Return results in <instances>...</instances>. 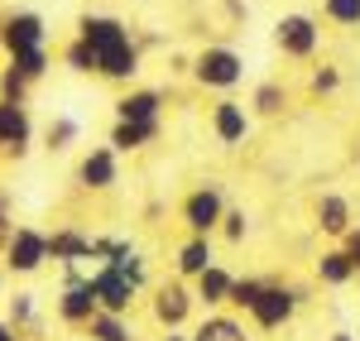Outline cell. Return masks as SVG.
Instances as JSON below:
<instances>
[{
    "mask_svg": "<svg viewBox=\"0 0 360 341\" xmlns=\"http://www.w3.org/2000/svg\"><path fill=\"white\" fill-rule=\"evenodd\" d=\"M193 77L207 91H231V86L245 77V58L236 53V49H226V44H207L193 58Z\"/></svg>",
    "mask_w": 360,
    "mask_h": 341,
    "instance_id": "6da1fadb",
    "label": "cell"
},
{
    "mask_svg": "<svg viewBox=\"0 0 360 341\" xmlns=\"http://www.w3.org/2000/svg\"><path fill=\"white\" fill-rule=\"evenodd\" d=\"M183 226H188V236H212V231H221V217H226V198L217 183H202V188H193L188 198H183Z\"/></svg>",
    "mask_w": 360,
    "mask_h": 341,
    "instance_id": "7a4b0ae2",
    "label": "cell"
},
{
    "mask_svg": "<svg viewBox=\"0 0 360 341\" xmlns=\"http://www.w3.org/2000/svg\"><path fill=\"white\" fill-rule=\"evenodd\" d=\"M193 308H197V298L183 279H164V284L154 288V298H149V313H154V322H159L164 332H183L188 317H193Z\"/></svg>",
    "mask_w": 360,
    "mask_h": 341,
    "instance_id": "3957f363",
    "label": "cell"
},
{
    "mask_svg": "<svg viewBox=\"0 0 360 341\" xmlns=\"http://www.w3.org/2000/svg\"><path fill=\"white\" fill-rule=\"evenodd\" d=\"M44 264H49V231L15 226L10 245H5V269L10 274H39Z\"/></svg>",
    "mask_w": 360,
    "mask_h": 341,
    "instance_id": "277c9868",
    "label": "cell"
},
{
    "mask_svg": "<svg viewBox=\"0 0 360 341\" xmlns=\"http://www.w3.org/2000/svg\"><path fill=\"white\" fill-rule=\"evenodd\" d=\"M293 313H298V293H293V284H264L259 303H255L245 317L259 327V332H278V327L293 322Z\"/></svg>",
    "mask_w": 360,
    "mask_h": 341,
    "instance_id": "5b68a950",
    "label": "cell"
},
{
    "mask_svg": "<svg viewBox=\"0 0 360 341\" xmlns=\"http://www.w3.org/2000/svg\"><path fill=\"white\" fill-rule=\"evenodd\" d=\"M91 293H96V313H115V317H130L135 313V298L139 288L125 279V274H115L106 264H96V274H91Z\"/></svg>",
    "mask_w": 360,
    "mask_h": 341,
    "instance_id": "8992f818",
    "label": "cell"
},
{
    "mask_svg": "<svg viewBox=\"0 0 360 341\" xmlns=\"http://www.w3.org/2000/svg\"><path fill=\"white\" fill-rule=\"evenodd\" d=\"M317 44H322V29L312 15H283L274 25V49L283 58H312Z\"/></svg>",
    "mask_w": 360,
    "mask_h": 341,
    "instance_id": "52a82bcc",
    "label": "cell"
},
{
    "mask_svg": "<svg viewBox=\"0 0 360 341\" xmlns=\"http://www.w3.org/2000/svg\"><path fill=\"white\" fill-rule=\"evenodd\" d=\"M58 317H63L68 327H86V322L96 317V293H91V279H86V274H77V269H68V274H63Z\"/></svg>",
    "mask_w": 360,
    "mask_h": 341,
    "instance_id": "ba28073f",
    "label": "cell"
},
{
    "mask_svg": "<svg viewBox=\"0 0 360 341\" xmlns=\"http://www.w3.org/2000/svg\"><path fill=\"white\" fill-rule=\"evenodd\" d=\"M115 183H120V154H115L111 144L86 149L82 164H77V188H86V193H111Z\"/></svg>",
    "mask_w": 360,
    "mask_h": 341,
    "instance_id": "9c48e42d",
    "label": "cell"
},
{
    "mask_svg": "<svg viewBox=\"0 0 360 341\" xmlns=\"http://www.w3.org/2000/svg\"><path fill=\"white\" fill-rule=\"evenodd\" d=\"M44 39H49V29H44V15H34V10H15L0 20V44L10 58L25 49H44Z\"/></svg>",
    "mask_w": 360,
    "mask_h": 341,
    "instance_id": "30bf717a",
    "label": "cell"
},
{
    "mask_svg": "<svg viewBox=\"0 0 360 341\" xmlns=\"http://www.w3.org/2000/svg\"><path fill=\"white\" fill-rule=\"evenodd\" d=\"M29 144H34V120H29V106H20V101H0V154L25 159Z\"/></svg>",
    "mask_w": 360,
    "mask_h": 341,
    "instance_id": "8fae6325",
    "label": "cell"
},
{
    "mask_svg": "<svg viewBox=\"0 0 360 341\" xmlns=\"http://www.w3.org/2000/svg\"><path fill=\"white\" fill-rule=\"evenodd\" d=\"M212 135H217V144H226V149L245 144V135H250V111L240 106V101L221 96V101L212 106Z\"/></svg>",
    "mask_w": 360,
    "mask_h": 341,
    "instance_id": "7c38bea8",
    "label": "cell"
},
{
    "mask_svg": "<svg viewBox=\"0 0 360 341\" xmlns=\"http://www.w3.org/2000/svg\"><path fill=\"white\" fill-rule=\"evenodd\" d=\"M312 221L322 236H332V240H346V231L356 226V212H351V202L341 198V193H322V198L312 202Z\"/></svg>",
    "mask_w": 360,
    "mask_h": 341,
    "instance_id": "4fadbf2b",
    "label": "cell"
},
{
    "mask_svg": "<svg viewBox=\"0 0 360 341\" xmlns=\"http://www.w3.org/2000/svg\"><path fill=\"white\" fill-rule=\"evenodd\" d=\"M91 240L96 236H86L82 226H58L49 231V259H58L63 269H77L82 259H91Z\"/></svg>",
    "mask_w": 360,
    "mask_h": 341,
    "instance_id": "5bb4252c",
    "label": "cell"
},
{
    "mask_svg": "<svg viewBox=\"0 0 360 341\" xmlns=\"http://www.w3.org/2000/svg\"><path fill=\"white\" fill-rule=\"evenodd\" d=\"M77 39L91 44V53H101V49H115V44H130V29L115 15H82L77 20Z\"/></svg>",
    "mask_w": 360,
    "mask_h": 341,
    "instance_id": "9a60e30c",
    "label": "cell"
},
{
    "mask_svg": "<svg viewBox=\"0 0 360 341\" xmlns=\"http://www.w3.org/2000/svg\"><path fill=\"white\" fill-rule=\"evenodd\" d=\"M212 264H217V255H212V236H188V240L178 245V259H173V269H178L183 284H193L197 274H207Z\"/></svg>",
    "mask_w": 360,
    "mask_h": 341,
    "instance_id": "2e32d148",
    "label": "cell"
},
{
    "mask_svg": "<svg viewBox=\"0 0 360 341\" xmlns=\"http://www.w3.org/2000/svg\"><path fill=\"white\" fill-rule=\"evenodd\" d=\"M96 72H101L106 82H130V77L139 72L135 39H130V44H115V49H101V53H96Z\"/></svg>",
    "mask_w": 360,
    "mask_h": 341,
    "instance_id": "e0dca14e",
    "label": "cell"
},
{
    "mask_svg": "<svg viewBox=\"0 0 360 341\" xmlns=\"http://www.w3.org/2000/svg\"><path fill=\"white\" fill-rule=\"evenodd\" d=\"M231 284H236V274H231L221 259H217L207 274H197V279H193V298L202 303V308H226V298H231Z\"/></svg>",
    "mask_w": 360,
    "mask_h": 341,
    "instance_id": "ac0fdd59",
    "label": "cell"
},
{
    "mask_svg": "<svg viewBox=\"0 0 360 341\" xmlns=\"http://www.w3.org/2000/svg\"><path fill=\"white\" fill-rule=\"evenodd\" d=\"M115 120H164V91H154V86L125 91L115 101Z\"/></svg>",
    "mask_w": 360,
    "mask_h": 341,
    "instance_id": "d6986e66",
    "label": "cell"
},
{
    "mask_svg": "<svg viewBox=\"0 0 360 341\" xmlns=\"http://www.w3.org/2000/svg\"><path fill=\"white\" fill-rule=\"evenodd\" d=\"M159 140V120H115L111 125V149L115 154H139L144 144Z\"/></svg>",
    "mask_w": 360,
    "mask_h": 341,
    "instance_id": "ffe728a7",
    "label": "cell"
},
{
    "mask_svg": "<svg viewBox=\"0 0 360 341\" xmlns=\"http://www.w3.org/2000/svg\"><path fill=\"white\" fill-rule=\"evenodd\" d=\"M312 274H317V284H322V288H346L351 279H356V264H351V255H346L341 245H332V250L317 255Z\"/></svg>",
    "mask_w": 360,
    "mask_h": 341,
    "instance_id": "44dd1931",
    "label": "cell"
},
{
    "mask_svg": "<svg viewBox=\"0 0 360 341\" xmlns=\"http://www.w3.org/2000/svg\"><path fill=\"white\" fill-rule=\"evenodd\" d=\"M193 341H250L245 332V322L240 317H231V313H207L202 322H197L193 332H188Z\"/></svg>",
    "mask_w": 360,
    "mask_h": 341,
    "instance_id": "7402d4cb",
    "label": "cell"
},
{
    "mask_svg": "<svg viewBox=\"0 0 360 341\" xmlns=\"http://www.w3.org/2000/svg\"><path fill=\"white\" fill-rule=\"evenodd\" d=\"M86 337L91 341H135V332H130V317L96 313L91 322H86Z\"/></svg>",
    "mask_w": 360,
    "mask_h": 341,
    "instance_id": "603a6c76",
    "label": "cell"
},
{
    "mask_svg": "<svg viewBox=\"0 0 360 341\" xmlns=\"http://www.w3.org/2000/svg\"><path fill=\"white\" fill-rule=\"evenodd\" d=\"M283 106H288V91H283L278 82H259L255 96H250V111L255 115H278Z\"/></svg>",
    "mask_w": 360,
    "mask_h": 341,
    "instance_id": "cb8c5ba5",
    "label": "cell"
},
{
    "mask_svg": "<svg viewBox=\"0 0 360 341\" xmlns=\"http://www.w3.org/2000/svg\"><path fill=\"white\" fill-rule=\"evenodd\" d=\"M10 67H15V72H20L29 86H34L39 77H44V72H49V49H25V53L10 58Z\"/></svg>",
    "mask_w": 360,
    "mask_h": 341,
    "instance_id": "d4e9b609",
    "label": "cell"
},
{
    "mask_svg": "<svg viewBox=\"0 0 360 341\" xmlns=\"http://www.w3.org/2000/svg\"><path fill=\"white\" fill-rule=\"evenodd\" d=\"M264 284H269V279H236V284H231V298H226V308H236V313H250V308L259 303Z\"/></svg>",
    "mask_w": 360,
    "mask_h": 341,
    "instance_id": "484cf974",
    "label": "cell"
},
{
    "mask_svg": "<svg viewBox=\"0 0 360 341\" xmlns=\"http://www.w3.org/2000/svg\"><path fill=\"white\" fill-rule=\"evenodd\" d=\"M44 140H49V149H53V154H63V149H72V144H77V120H68V115H58V120H49Z\"/></svg>",
    "mask_w": 360,
    "mask_h": 341,
    "instance_id": "4316f807",
    "label": "cell"
},
{
    "mask_svg": "<svg viewBox=\"0 0 360 341\" xmlns=\"http://www.w3.org/2000/svg\"><path fill=\"white\" fill-rule=\"evenodd\" d=\"M322 15L341 29H360V0H322Z\"/></svg>",
    "mask_w": 360,
    "mask_h": 341,
    "instance_id": "83f0119b",
    "label": "cell"
},
{
    "mask_svg": "<svg viewBox=\"0 0 360 341\" xmlns=\"http://www.w3.org/2000/svg\"><path fill=\"white\" fill-rule=\"evenodd\" d=\"M63 63H68L72 72H96V53H91L86 39H72V44L63 49Z\"/></svg>",
    "mask_w": 360,
    "mask_h": 341,
    "instance_id": "f1b7e54d",
    "label": "cell"
},
{
    "mask_svg": "<svg viewBox=\"0 0 360 341\" xmlns=\"http://www.w3.org/2000/svg\"><path fill=\"white\" fill-rule=\"evenodd\" d=\"M15 332L34 327V293H10V317H5Z\"/></svg>",
    "mask_w": 360,
    "mask_h": 341,
    "instance_id": "f546056e",
    "label": "cell"
},
{
    "mask_svg": "<svg viewBox=\"0 0 360 341\" xmlns=\"http://www.w3.org/2000/svg\"><path fill=\"white\" fill-rule=\"evenodd\" d=\"M221 236L231 240V245H240L250 236V217H245V207H226V217H221Z\"/></svg>",
    "mask_w": 360,
    "mask_h": 341,
    "instance_id": "4dcf8cb0",
    "label": "cell"
},
{
    "mask_svg": "<svg viewBox=\"0 0 360 341\" xmlns=\"http://www.w3.org/2000/svg\"><path fill=\"white\" fill-rule=\"evenodd\" d=\"M307 86H312L317 96H332L336 86H341V67H332V63H322V67H312V77H307Z\"/></svg>",
    "mask_w": 360,
    "mask_h": 341,
    "instance_id": "1f68e13d",
    "label": "cell"
},
{
    "mask_svg": "<svg viewBox=\"0 0 360 341\" xmlns=\"http://www.w3.org/2000/svg\"><path fill=\"white\" fill-rule=\"evenodd\" d=\"M25 96H29V82L15 67H5V72H0V101H20V106H25Z\"/></svg>",
    "mask_w": 360,
    "mask_h": 341,
    "instance_id": "d6a6232c",
    "label": "cell"
},
{
    "mask_svg": "<svg viewBox=\"0 0 360 341\" xmlns=\"http://www.w3.org/2000/svg\"><path fill=\"white\" fill-rule=\"evenodd\" d=\"M341 250L351 255V264H356V274H360V221L351 231H346V240H341Z\"/></svg>",
    "mask_w": 360,
    "mask_h": 341,
    "instance_id": "836d02e7",
    "label": "cell"
},
{
    "mask_svg": "<svg viewBox=\"0 0 360 341\" xmlns=\"http://www.w3.org/2000/svg\"><path fill=\"white\" fill-rule=\"evenodd\" d=\"M10 236H15V217L0 207V255H5V245H10Z\"/></svg>",
    "mask_w": 360,
    "mask_h": 341,
    "instance_id": "e575fe53",
    "label": "cell"
},
{
    "mask_svg": "<svg viewBox=\"0 0 360 341\" xmlns=\"http://www.w3.org/2000/svg\"><path fill=\"white\" fill-rule=\"evenodd\" d=\"M0 341H20V332H15L10 322H0Z\"/></svg>",
    "mask_w": 360,
    "mask_h": 341,
    "instance_id": "d590c367",
    "label": "cell"
},
{
    "mask_svg": "<svg viewBox=\"0 0 360 341\" xmlns=\"http://www.w3.org/2000/svg\"><path fill=\"white\" fill-rule=\"evenodd\" d=\"M159 341H193V337H188V332H164Z\"/></svg>",
    "mask_w": 360,
    "mask_h": 341,
    "instance_id": "8d00e7d4",
    "label": "cell"
},
{
    "mask_svg": "<svg viewBox=\"0 0 360 341\" xmlns=\"http://www.w3.org/2000/svg\"><path fill=\"white\" fill-rule=\"evenodd\" d=\"M332 341H356V337H351L346 327H336V332H332Z\"/></svg>",
    "mask_w": 360,
    "mask_h": 341,
    "instance_id": "74e56055",
    "label": "cell"
}]
</instances>
